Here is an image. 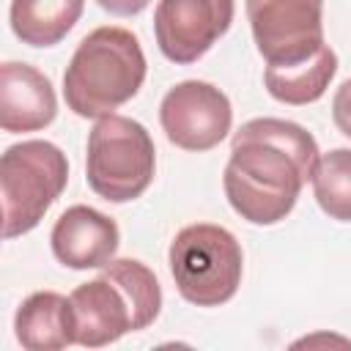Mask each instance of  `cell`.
<instances>
[{
	"instance_id": "52a82bcc",
	"label": "cell",
	"mask_w": 351,
	"mask_h": 351,
	"mask_svg": "<svg viewBox=\"0 0 351 351\" xmlns=\"http://www.w3.org/2000/svg\"><path fill=\"white\" fill-rule=\"evenodd\" d=\"M247 19L266 66H296L318 55L324 0H247Z\"/></svg>"
},
{
	"instance_id": "4fadbf2b",
	"label": "cell",
	"mask_w": 351,
	"mask_h": 351,
	"mask_svg": "<svg viewBox=\"0 0 351 351\" xmlns=\"http://www.w3.org/2000/svg\"><path fill=\"white\" fill-rule=\"evenodd\" d=\"M85 0H11L8 22L27 47H55L82 16Z\"/></svg>"
},
{
	"instance_id": "3957f363",
	"label": "cell",
	"mask_w": 351,
	"mask_h": 351,
	"mask_svg": "<svg viewBox=\"0 0 351 351\" xmlns=\"http://www.w3.org/2000/svg\"><path fill=\"white\" fill-rule=\"evenodd\" d=\"M145 55L137 36L118 25L90 30L63 71V99L80 118L112 115L145 82Z\"/></svg>"
},
{
	"instance_id": "277c9868",
	"label": "cell",
	"mask_w": 351,
	"mask_h": 351,
	"mask_svg": "<svg viewBox=\"0 0 351 351\" xmlns=\"http://www.w3.org/2000/svg\"><path fill=\"white\" fill-rule=\"evenodd\" d=\"M170 274L178 293L197 307H219L230 302L241 285L244 255L236 236L211 222H195L170 241Z\"/></svg>"
},
{
	"instance_id": "9a60e30c",
	"label": "cell",
	"mask_w": 351,
	"mask_h": 351,
	"mask_svg": "<svg viewBox=\"0 0 351 351\" xmlns=\"http://www.w3.org/2000/svg\"><path fill=\"white\" fill-rule=\"evenodd\" d=\"M310 181L321 211L337 222H351V148H332L318 156Z\"/></svg>"
},
{
	"instance_id": "7a4b0ae2",
	"label": "cell",
	"mask_w": 351,
	"mask_h": 351,
	"mask_svg": "<svg viewBox=\"0 0 351 351\" xmlns=\"http://www.w3.org/2000/svg\"><path fill=\"white\" fill-rule=\"evenodd\" d=\"M74 318V343L101 348L126 332L151 326L162 310L156 274L134 258H112L101 274L69 293Z\"/></svg>"
},
{
	"instance_id": "30bf717a",
	"label": "cell",
	"mask_w": 351,
	"mask_h": 351,
	"mask_svg": "<svg viewBox=\"0 0 351 351\" xmlns=\"http://www.w3.org/2000/svg\"><path fill=\"white\" fill-rule=\"evenodd\" d=\"M49 244L52 255L69 269H101L115 258L121 230L107 214L77 203L55 219Z\"/></svg>"
},
{
	"instance_id": "5bb4252c",
	"label": "cell",
	"mask_w": 351,
	"mask_h": 351,
	"mask_svg": "<svg viewBox=\"0 0 351 351\" xmlns=\"http://www.w3.org/2000/svg\"><path fill=\"white\" fill-rule=\"evenodd\" d=\"M335 71H337V55L329 44H324L318 49V55L304 63L266 66L263 82H266V90L271 93V99H277L282 104L302 107V104L318 101L326 93Z\"/></svg>"
},
{
	"instance_id": "2e32d148",
	"label": "cell",
	"mask_w": 351,
	"mask_h": 351,
	"mask_svg": "<svg viewBox=\"0 0 351 351\" xmlns=\"http://www.w3.org/2000/svg\"><path fill=\"white\" fill-rule=\"evenodd\" d=\"M332 118H335V126L351 137V80H346L337 90H335V99H332Z\"/></svg>"
},
{
	"instance_id": "8fae6325",
	"label": "cell",
	"mask_w": 351,
	"mask_h": 351,
	"mask_svg": "<svg viewBox=\"0 0 351 351\" xmlns=\"http://www.w3.org/2000/svg\"><path fill=\"white\" fill-rule=\"evenodd\" d=\"M58 115V96L38 69L16 60L0 66V126L3 132H38Z\"/></svg>"
},
{
	"instance_id": "e0dca14e",
	"label": "cell",
	"mask_w": 351,
	"mask_h": 351,
	"mask_svg": "<svg viewBox=\"0 0 351 351\" xmlns=\"http://www.w3.org/2000/svg\"><path fill=\"white\" fill-rule=\"evenodd\" d=\"M96 3H99L104 11L115 14V16H134V14L145 11L151 0H96Z\"/></svg>"
},
{
	"instance_id": "9c48e42d",
	"label": "cell",
	"mask_w": 351,
	"mask_h": 351,
	"mask_svg": "<svg viewBox=\"0 0 351 351\" xmlns=\"http://www.w3.org/2000/svg\"><path fill=\"white\" fill-rule=\"evenodd\" d=\"M233 0H159L154 11V36L170 63L200 60L230 27Z\"/></svg>"
},
{
	"instance_id": "ba28073f",
	"label": "cell",
	"mask_w": 351,
	"mask_h": 351,
	"mask_svg": "<svg viewBox=\"0 0 351 351\" xmlns=\"http://www.w3.org/2000/svg\"><path fill=\"white\" fill-rule=\"evenodd\" d=\"M159 123L173 145L200 154L217 148L228 137L233 107L217 85L184 80L165 93L159 104Z\"/></svg>"
},
{
	"instance_id": "8992f818",
	"label": "cell",
	"mask_w": 351,
	"mask_h": 351,
	"mask_svg": "<svg viewBox=\"0 0 351 351\" xmlns=\"http://www.w3.org/2000/svg\"><path fill=\"white\" fill-rule=\"evenodd\" d=\"M154 170L156 151L143 123L115 112L93 123L88 134L85 181L99 197L129 203L151 186Z\"/></svg>"
},
{
	"instance_id": "5b68a950",
	"label": "cell",
	"mask_w": 351,
	"mask_h": 351,
	"mask_svg": "<svg viewBox=\"0 0 351 351\" xmlns=\"http://www.w3.org/2000/svg\"><path fill=\"white\" fill-rule=\"evenodd\" d=\"M69 184V159L49 140H22L0 159L3 239L33 230Z\"/></svg>"
},
{
	"instance_id": "7c38bea8",
	"label": "cell",
	"mask_w": 351,
	"mask_h": 351,
	"mask_svg": "<svg viewBox=\"0 0 351 351\" xmlns=\"http://www.w3.org/2000/svg\"><path fill=\"white\" fill-rule=\"evenodd\" d=\"M14 332L22 348L27 351H60L74 343V318L69 296L55 291H36L30 293L16 315Z\"/></svg>"
},
{
	"instance_id": "6da1fadb",
	"label": "cell",
	"mask_w": 351,
	"mask_h": 351,
	"mask_svg": "<svg viewBox=\"0 0 351 351\" xmlns=\"http://www.w3.org/2000/svg\"><path fill=\"white\" fill-rule=\"evenodd\" d=\"M318 165L315 137L282 118H252L230 140L222 186L230 208L252 225L285 219Z\"/></svg>"
}]
</instances>
